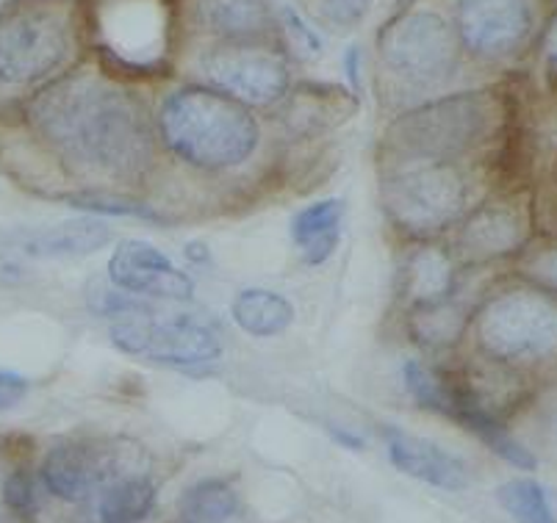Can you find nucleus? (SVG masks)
Segmentation results:
<instances>
[{"label": "nucleus", "instance_id": "obj_1", "mask_svg": "<svg viewBox=\"0 0 557 523\" xmlns=\"http://www.w3.org/2000/svg\"><path fill=\"white\" fill-rule=\"evenodd\" d=\"M28 125L75 172L136 180L153 155V128L141 98L98 73L59 78L28 100Z\"/></svg>", "mask_w": 557, "mask_h": 523}, {"label": "nucleus", "instance_id": "obj_2", "mask_svg": "<svg viewBox=\"0 0 557 523\" xmlns=\"http://www.w3.org/2000/svg\"><path fill=\"white\" fill-rule=\"evenodd\" d=\"M161 134L178 159L197 170H233L258 147V125L247 105L211 86H186L161 109Z\"/></svg>", "mask_w": 557, "mask_h": 523}, {"label": "nucleus", "instance_id": "obj_3", "mask_svg": "<svg viewBox=\"0 0 557 523\" xmlns=\"http://www.w3.org/2000/svg\"><path fill=\"white\" fill-rule=\"evenodd\" d=\"M505 120V103L494 89L463 91L424 109L410 111L392 125V145L408 159H430L447 164L496 139Z\"/></svg>", "mask_w": 557, "mask_h": 523}, {"label": "nucleus", "instance_id": "obj_4", "mask_svg": "<svg viewBox=\"0 0 557 523\" xmlns=\"http://www.w3.org/2000/svg\"><path fill=\"white\" fill-rule=\"evenodd\" d=\"M478 344L494 363H557V297L519 283L485 299L474 316Z\"/></svg>", "mask_w": 557, "mask_h": 523}, {"label": "nucleus", "instance_id": "obj_5", "mask_svg": "<svg viewBox=\"0 0 557 523\" xmlns=\"http://www.w3.org/2000/svg\"><path fill=\"white\" fill-rule=\"evenodd\" d=\"M114 347L156 363L195 365L220 358L222 341L209 319L186 311H159L134 299H109Z\"/></svg>", "mask_w": 557, "mask_h": 523}, {"label": "nucleus", "instance_id": "obj_6", "mask_svg": "<svg viewBox=\"0 0 557 523\" xmlns=\"http://www.w3.org/2000/svg\"><path fill=\"white\" fill-rule=\"evenodd\" d=\"M73 48V28L59 9L12 7L0 12V98L37 86L62 67Z\"/></svg>", "mask_w": 557, "mask_h": 523}, {"label": "nucleus", "instance_id": "obj_7", "mask_svg": "<svg viewBox=\"0 0 557 523\" xmlns=\"http://www.w3.org/2000/svg\"><path fill=\"white\" fill-rule=\"evenodd\" d=\"M405 385H408L410 396L419 404L447 415L449 421H455V424H460L472 435H478L494 454L503 457L505 463L524 471H533L539 465L533 451L527 449L519 438L510 435V429L499 419V413H494L478 394L466 390L463 385L449 383L447 377L435 374L433 369L417 363V360L405 363Z\"/></svg>", "mask_w": 557, "mask_h": 523}, {"label": "nucleus", "instance_id": "obj_8", "mask_svg": "<svg viewBox=\"0 0 557 523\" xmlns=\"http://www.w3.org/2000/svg\"><path fill=\"white\" fill-rule=\"evenodd\" d=\"M469 183L453 164L430 161L397 172L383 183V206L410 231H435L466 211Z\"/></svg>", "mask_w": 557, "mask_h": 523}, {"label": "nucleus", "instance_id": "obj_9", "mask_svg": "<svg viewBox=\"0 0 557 523\" xmlns=\"http://www.w3.org/2000/svg\"><path fill=\"white\" fill-rule=\"evenodd\" d=\"M380 55L399 80L417 86L442 84L458 61V37L438 14H405L383 28Z\"/></svg>", "mask_w": 557, "mask_h": 523}, {"label": "nucleus", "instance_id": "obj_10", "mask_svg": "<svg viewBox=\"0 0 557 523\" xmlns=\"http://www.w3.org/2000/svg\"><path fill=\"white\" fill-rule=\"evenodd\" d=\"M145 471L139 449L123 440H62L42 463V485L55 499L92 501L100 487L116 476Z\"/></svg>", "mask_w": 557, "mask_h": 523}, {"label": "nucleus", "instance_id": "obj_11", "mask_svg": "<svg viewBox=\"0 0 557 523\" xmlns=\"http://www.w3.org/2000/svg\"><path fill=\"white\" fill-rule=\"evenodd\" d=\"M211 89L242 105H270L288 89V67L281 53L258 42H227L202 55Z\"/></svg>", "mask_w": 557, "mask_h": 523}, {"label": "nucleus", "instance_id": "obj_12", "mask_svg": "<svg viewBox=\"0 0 557 523\" xmlns=\"http://www.w3.org/2000/svg\"><path fill=\"white\" fill-rule=\"evenodd\" d=\"M458 39L480 59H505L533 34V9L527 0H458Z\"/></svg>", "mask_w": 557, "mask_h": 523}, {"label": "nucleus", "instance_id": "obj_13", "mask_svg": "<svg viewBox=\"0 0 557 523\" xmlns=\"http://www.w3.org/2000/svg\"><path fill=\"white\" fill-rule=\"evenodd\" d=\"M98 23L111 50L131 64H153L164 53V0H103Z\"/></svg>", "mask_w": 557, "mask_h": 523}, {"label": "nucleus", "instance_id": "obj_14", "mask_svg": "<svg viewBox=\"0 0 557 523\" xmlns=\"http://www.w3.org/2000/svg\"><path fill=\"white\" fill-rule=\"evenodd\" d=\"M109 277L116 288L136 297L186 302L195 294L189 274L181 272L153 244L139 241V238H125L116 244L109 261Z\"/></svg>", "mask_w": 557, "mask_h": 523}, {"label": "nucleus", "instance_id": "obj_15", "mask_svg": "<svg viewBox=\"0 0 557 523\" xmlns=\"http://www.w3.org/2000/svg\"><path fill=\"white\" fill-rule=\"evenodd\" d=\"M527 213L519 202H491L474 211L460 231V247L474 261L519 256L530 241Z\"/></svg>", "mask_w": 557, "mask_h": 523}, {"label": "nucleus", "instance_id": "obj_16", "mask_svg": "<svg viewBox=\"0 0 557 523\" xmlns=\"http://www.w3.org/2000/svg\"><path fill=\"white\" fill-rule=\"evenodd\" d=\"M383 438H386L392 463L403 474L428 482L433 487H442V490H463L469 485L466 465L442 446L422 440L419 435L405 433V429H397V426H388Z\"/></svg>", "mask_w": 557, "mask_h": 523}, {"label": "nucleus", "instance_id": "obj_17", "mask_svg": "<svg viewBox=\"0 0 557 523\" xmlns=\"http://www.w3.org/2000/svg\"><path fill=\"white\" fill-rule=\"evenodd\" d=\"M111 241V227L95 216H78V220H64L55 225L32 227L17 236H12V244L23 256L32 258H75L92 256L103 250Z\"/></svg>", "mask_w": 557, "mask_h": 523}, {"label": "nucleus", "instance_id": "obj_18", "mask_svg": "<svg viewBox=\"0 0 557 523\" xmlns=\"http://www.w3.org/2000/svg\"><path fill=\"white\" fill-rule=\"evenodd\" d=\"M197 20L227 42H258L275 28L270 0H197Z\"/></svg>", "mask_w": 557, "mask_h": 523}, {"label": "nucleus", "instance_id": "obj_19", "mask_svg": "<svg viewBox=\"0 0 557 523\" xmlns=\"http://www.w3.org/2000/svg\"><path fill=\"white\" fill-rule=\"evenodd\" d=\"M89 507V523H141L156 507V485L148 471H131L100 487Z\"/></svg>", "mask_w": 557, "mask_h": 523}, {"label": "nucleus", "instance_id": "obj_20", "mask_svg": "<svg viewBox=\"0 0 557 523\" xmlns=\"http://www.w3.org/2000/svg\"><path fill=\"white\" fill-rule=\"evenodd\" d=\"M344 202L342 200H322L300 211L292 222V236L300 247L302 258L311 266L325 263L336 252L338 233H342Z\"/></svg>", "mask_w": 557, "mask_h": 523}, {"label": "nucleus", "instance_id": "obj_21", "mask_svg": "<svg viewBox=\"0 0 557 523\" xmlns=\"http://www.w3.org/2000/svg\"><path fill=\"white\" fill-rule=\"evenodd\" d=\"M233 319L247 335L272 338V335H281L292 327L295 308L281 294L263 291V288H247L233 302Z\"/></svg>", "mask_w": 557, "mask_h": 523}, {"label": "nucleus", "instance_id": "obj_22", "mask_svg": "<svg viewBox=\"0 0 557 523\" xmlns=\"http://www.w3.org/2000/svg\"><path fill=\"white\" fill-rule=\"evenodd\" d=\"M239 512V496L225 480H200L181 494L178 523H227Z\"/></svg>", "mask_w": 557, "mask_h": 523}, {"label": "nucleus", "instance_id": "obj_23", "mask_svg": "<svg viewBox=\"0 0 557 523\" xmlns=\"http://www.w3.org/2000/svg\"><path fill=\"white\" fill-rule=\"evenodd\" d=\"M34 510V476L28 465L0 444V523H23Z\"/></svg>", "mask_w": 557, "mask_h": 523}, {"label": "nucleus", "instance_id": "obj_24", "mask_svg": "<svg viewBox=\"0 0 557 523\" xmlns=\"http://www.w3.org/2000/svg\"><path fill=\"white\" fill-rule=\"evenodd\" d=\"M453 288V266L438 250H422L408 263V294L417 304L444 299Z\"/></svg>", "mask_w": 557, "mask_h": 523}, {"label": "nucleus", "instance_id": "obj_25", "mask_svg": "<svg viewBox=\"0 0 557 523\" xmlns=\"http://www.w3.org/2000/svg\"><path fill=\"white\" fill-rule=\"evenodd\" d=\"M413 324V333L422 344L428 347H444V344H453L460 335L466 324V313L460 311V304L447 302L444 299H435V302H422L410 316Z\"/></svg>", "mask_w": 557, "mask_h": 523}, {"label": "nucleus", "instance_id": "obj_26", "mask_svg": "<svg viewBox=\"0 0 557 523\" xmlns=\"http://www.w3.org/2000/svg\"><path fill=\"white\" fill-rule=\"evenodd\" d=\"M503 510L516 523H557L544 485L535 480H510L496 490Z\"/></svg>", "mask_w": 557, "mask_h": 523}, {"label": "nucleus", "instance_id": "obj_27", "mask_svg": "<svg viewBox=\"0 0 557 523\" xmlns=\"http://www.w3.org/2000/svg\"><path fill=\"white\" fill-rule=\"evenodd\" d=\"M519 274L524 283L557 297V236L541 233L530 238L519 252Z\"/></svg>", "mask_w": 557, "mask_h": 523}, {"label": "nucleus", "instance_id": "obj_28", "mask_svg": "<svg viewBox=\"0 0 557 523\" xmlns=\"http://www.w3.org/2000/svg\"><path fill=\"white\" fill-rule=\"evenodd\" d=\"M70 202H73L75 208H84V211L92 213H120V216H145V220L153 216L141 202H134L128 200V197L120 195H84L70 197Z\"/></svg>", "mask_w": 557, "mask_h": 523}, {"label": "nucleus", "instance_id": "obj_29", "mask_svg": "<svg viewBox=\"0 0 557 523\" xmlns=\"http://www.w3.org/2000/svg\"><path fill=\"white\" fill-rule=\"evenodd\" d=\"M369 12V0H322V14L336 28H352Z\"/></svg>", "mask_w": 557, "mask_h": 523}, {"label": "nucleus", "instance_id": "obj_30", "mask_svg": "<svg viewBox=\"0 0 557 523\" xmlns=\"http://www.w3.org/2000/svg\"><path fill=\"white\" fill-rule=\"evenodd\" d=\"M281 17H283V25H286V30L295 37V45L302 50V53L306 55L322 53V42H319V37L311 30V25L302 23V17L295 12V9L283 7Z\"/></svg>", "mask_w": 557, "mask_h": 523}, {"label": "nucleus", "instance_id": "obj_31", "mask_svg": "<svg viewBox=\"0 0 557 523\" xmlns=\"http://www.w3.org/2000/svg\"><path fill=\"white\" fill-rule=\"evenodd\" d=\"M28 394V379L14 372H0V413L17 408Z\"/></svg>", "mask_w": 557, "mask_h": 523}, {"label": "nucleus", "instance_id": "obj_32", "mask_svg": "<svg viewBox=\"0 0 557 523\" xmlns=\"http://www.w3.org/2000/svg\"><path fill=\"white\" fill-rule=\"evenodd\" d=\"M544 55L557 67V14L552 17V23L546 25L544 34Z\"/></svg>", "mask_w": 557, "mask_h": 523}, {"label": "nucleus", "instance_id": "obj_33", "mask_svg": "<svg viewBox=\"0 0 557 523\" xmlns=\"http://www.w3.org/2000/svg\"><path fill=\"white\" fill-rule=\"evenodd\" d=\"M544 216H546V233L557 236V208L555 211H544Z\"/></svg>", "mask_w": 557, "mask_h": 523}, {"label": "nucleus", "instance_id": "obj_34", "mask_svg": "<svg viewBox=\"0 0 557 523\" xmlns=\"http://www.w3.org/2000/svg\"><path fill=\"white\" fill-rule=\"evenodd\" d=\"M405 3H410V0H399V7H405Z\"/></svg>", "mask_w": 557, "mask_h": 523}]
</instances>
